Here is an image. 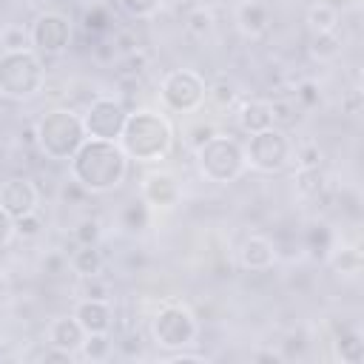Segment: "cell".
Here are the masks:
<instances>
[{"mask_svg": "<svg viewBox=\"0 0 364 364\" xmlns=\"http://www.w3.org/2000/svg\"><path fill=\"white\" fill-rule=\"evenodd\" d=\"M71 179L85 193H108L122 185L128 173V156L119 142L111 139H85L80 151L68 159Z\"/></svg>", "mask_w": 364, "mask_h": 364, "instance_id": "cell-1", "label": "cell"}, {"mask_svg": "<svg viewBox=\"0 0 364 364\" xmlns=\"http://www.w3.org/2000/svg\"><path fill=\"white\" fill-rule=\"evenodd\" d=\"M117 142L128 159L159 162L173 148V128H171L165 114L151 111V108H139V111H128L125 128H122Z\"/></svg>", "mask_w": 364, "mask_h": 364, "instance_id": "cell-2", "label": "cell"}, {"mask_svg": "<svg viewBox=\"0 0 364 364\" xmlns=\"http://www.w3.org/2000/svg\"><path fill=\"white\" fill-rule=\"evenodd\" d=\"M34 131H37V148L54 162H68L80 151V145L88 139L82 114H77L71 108L46 111L40 117V122L34 125Z\"/></svg>", "mask_w": 364, "mask_h": 364, "instance_id": "cell-3", "label": "cell"}, {"mask_svg": "<svg viewBox=\"0 0 364 364\" xmlns=\"http://www.w3.org/2000/svg\"><path fill=\"white\" fill-rule=\"evenodd\" d=\"M43 82H46V68L34 48L0 54V97L23 102L40 94Z\"/></svg>", "mask_w": 364, "mask_h": 364, "instance_id": "cell-4", "label": "cell"}, {"mask_svg": "<svg viewBox=\"0 0 364 364\" xmlns=\"http://www.w3.org/2000/svg\"><path fill=\"white\" fill-rule=\"evenodd\" d=\"M196 162H199L202 176L216 185L236 182L247 168L245 148L233 136H222V134L210 136L202 148H196Z\"/></svg>", "mask_w": 364, "mask_h": 364, "instance_id": "cell-5", "label": "cell"}, {"mask_svg": "<svg viewBox=\"0 0 364 364\" xmlns=\"http://www.w3.org/2000/svg\"><path fill=\"white\" fill-rule=\"evenodd\" d=\"M151 333L154 341L165 350H185L188 344L196 341L199 336V324L193 318V313L185 304H165L156 310L154 321H151Z\"/></svg>", "mask_w": 364, "mask_h": 364, "instance_id": "cell-6", "label": "cell"}, {"mask_svg": "<svg viewBox=\"0 0 364 364\" xmlns=\"http://www.w3.org/2000/svg\"><path fill=\"white\" fill-rule=\"evenodd\" d=\"M159 97H162V102H165L168 111L191 114V111H196L205 102L208 85H205V80L193 68H173V71H168L162 77Z\"/></svg>", "mask_w": 364, "mask_h": 364, "instance_id": "cell-7", "label": "cell"}, {"mask_svg": "<svg viewBox=\"0 0 364 364\" xmlns=\"http://www.w3.org/2000/svg\"><path fill=\"white\" fill-rule=\"evenodd\" d=\"M290 139L284 134V128H264V131H256L250 134V142L245 148V156L247 162L262 171V173H279L287 162H290Z\"/></svg>", "mask_w": 364, "mask_h": 364, "instance_id": "cell-8", "label": "cell"}, {"mask_svg": "<svg viewBox=\"0 0 364 364\" xmlns=\"http://www.w3.org/2000/svg\"><path fill=\"white\" fill-rule=\"evenodd\" d=\"M128 119V108L114 97H94L82 111V125L91 139H111L117 142Z\"/></svg>", "mask_w": 364, "mask_h": 364, "instance_id": "cell-9", "label": "cell"}, {"mask_svg": "<svg viewBox=\"0 0 364 364\" xmlns=\"http://www.w3.org/2000/svg\"><path fill=\"white\" fill-rule=\"evenodd\" d=\"M28 34H31V48L37 54L57 57L71 43V23L60 11H46V14H40L34 20V26L28 28Z\"/></svg>", "mask_w": 364, "mask_h": 364, "instance_id": "cell-10", "label": "cell"}, {"mask_svg": "<svg viewBox=\"0 0 364 364\" xmlns=\"http://www.w3.org/2000/svg\"><path fill=\"white\" fill-rule=\"evenodd\" d=\"M0 205H3V210H6L11 219H20V216L37 210V205H40V191H37V185H34L31 179H26V176H11V179H6V182L0 185Z\"/></svg>", "mask_w": 364, "mask_h": 364, "instance_id": "cell-11", "label": "cell"}, {"mask_svg": "<svg viewBox=\"0 0 364 364\" xmlns=\"http://www.w3.org/2000/svg\"><path fill=\"white\" fill-rule=\"evenodd\" d=\"M142 202L151 205V208H173L179 202V182L165 173V171H154L142 179Z\"/></svg>", "mask_w": 364, "mask_h": 364, "instance_id": "cell-12", "label": "cell"}, {"mask_svg": "<svg viewBox=\"0 0 364 364\" xmlns=\"http://www.w3.org/2000/svg\"><path fill=\"white\" fill-rule=\"evenodd\" d=\"M74 316H77V321L82 324V330L88 336L91 333H111L114 313H111V304L102 301V299H82L74 307Z\"/></svg>", "mask_w": 364, "mask_h": 364, "instance_id": "cell-13", "label": "cell"}, {"mask_svg": "<svg viewBox=\"0 0 364 364\" xmlns=\"http://www.w3.org/2000/svg\"><path fill=\"white\" fill-rule=\"evenodd\" d=\"M239 262H242L245 270H253V273L270 270L273 262H276V247L264 236H247L239 247Z\"/></svg>", "mask_w": 364, "mask_h": 364, "instance_id": "cell-14", "label": "cell"}, {"mask_svg": "<svg viewBox=\"0 0 364 364\" xmlns=\"http://www.w3.org/2000/svg\"><path fill=\"white\" fill-rule=\"evenodd\" d=\"M85 336L88 333L82 330V324L77 321L74 313L71 316H60V318H54L48 324V344H54L60 350H68V353H80Z\"/></svg>", "mask_w": 364, "mask_h": 364, "instance_id": "cell-15", "label": "cell"}, {"mask_svg": "<svg viewBox=\"0 0 364 364\" xmlns=\"http://www.w3.org/2000/svg\"><path fill=\"white\" fill-rule=\"evenodd\" d=\"M236 23H239L242 34L259 37V34H264L267 26H270V11H267V6L259 3V0H245V3H239V9H236Z\"/></svg>", "mask_w": 364, "mask_h": 364, "instance_id": "cell-16", "label": "cell"}, {"mask_svg": "<svg viewBox=\"0 0 364 364\" xmlns=\"http://www.w3.org/2000/svg\"><path fill=\"white\" fill-rule=\"evenodd\" d=\"M239 125L247 134H256V131L270 128L273 125V108H270V102L267 100H247L239 108Z\"/></svg>", "mask_w": 364, "mask_h": 364, "instance_id": "cell-17", "label": "cell"}, {"mask_svg": "<svg viewBox=\"0 0 364 364\" xmlns=\"http://www.w3.org/2000/svg\"><path fill=\"white\" fill-rule=\"evenodd\" d=\"M341 54V37L336 31H316L310 40V57L318 63H330Z\"/></svg>", "mask_w": 364, "mask_h": 364, "instance_id": "cell-18", "label": "cell"}, {"mask_svg": "<svg viewBox=\"0 0 364 364\" xmlns=\"http://www.w3.org/2000/svg\"><path fill=\"white\" fill-rule=\"evenodd\" d=\"M71 267L80 276H97L102 270V253L97 250V245H77V250L71 253Z\"/></svg>", "mask_w": 364, "mask_h": 364, "instance_id": "cell-19", "label": "cell"}, {"mask_svg": "<svg viewBox=\"0 0 364 364\" xmlns=\"http://www.w3.org/2000/svg\"><path fill=\"white\" fill-rule=\"evenodd\" d=\"M185 31L196 40H205L213 34V11L205 6H191L185 11Z\"/></svg>", "mask_w": 364, "mask_h": 364, "instance_id": "cell-20", "label": "cell"}, {"mask_svg": "<svg viewBox=\"0 0 364 364\" xmlns=\"http://www.w3.org/2000/svg\"><path fill=\"white\" fill-rule=\"evenodd\" d=\"M336 355L347 364H361L364 358V341L358 330H341L336 338Z\"/></svg>", "mask_w": 364, "mask_h": 364, "instance_id": "cell-21", "label": "cell"}, {"mask_svg": "<svg viewBox=\"0 0 364 364\" xmlns=\"http://www.w3.org/2000/svg\"><path fill=\"white\" fill-rule=\"evenodd\" d=\"M307 26L310 31H336L338 26V11L330 6V3H313L307 9Z\"/></svg>", "mask_w": 364, "mask_h": 364, "instance_id": "cell-22", "label": "cell"}, {"mask_svg": "<svg viewBox=\"0 0 364 364\" xmlns=\"http://www.w3.org/2000/svg\"><path fill=\"white\" fill-rule=\"evenodd\" d=\"M296 188L301 196H318L324 188V173L321 168H299L296 173Z\"/></svg>", "mask_w": 364, "mask_h": 364, "instance_id": "cell-23", "label": "cell"}, {"mask_svg": "<svg viewBox=\"0 0 364 364\" xmlns=\"http://www.w3.org/2000/svg\"><path fill=\"white\" fill-rule=\"evenodd\" d=\"M80 353H82V358H88V361H102V358H108V353H111V338H108V333H91V336H85Z\"/></svg>", "mask_w": 364, "mask_h": 364, "instance_id": "cell-24", "label": "cell"}, {"mask_svg": "<svg viewBox=\"0 0 364 364\" xmlns=\"http://www.w3.org/2000/svg\"><path fill=\"white\" fill-rule=\"evenodd\" d=\"M117 6L134 17V20H148L154 14H159V9L165 6V0H117Z\"/></svg>", "mask_w": 364, "mask_h": 364, "instance_id": "cell-25", "label": "cell"}, {"mask_svg": "<svg viewBox=\"0 0 364 364\" xmlns=\"http://www.w3.org/2000/svg\"><path fill=\"white\" fill-rule=\"evenodd\" d=\"M236 94H239V91H236V82H233V80H225V77L216 80L213 85H208V97H210V102H213L216 108H222V111L230 108V105L236 102Z\"/></svg>", "mask_w": 364, "mask_h": 364, "instance_id": "cell-26", "label": "cell"}, {"mask_svg": "<svg viewBox=\"0 0 364 364\" xmlns=\"http://www.w3.org/2000/svg\"><path fill=\"white\" fill-rule=\"evenodd\" d=\"M0 48H3V51H23V48H31V34H28V28H23V26H6L3 34H0Z\"/></svg>", "mask_w": 364, "mask_h": 364, "instance_id": "cell-27", "label": "cell"}, {"mask_svg": "<svg viewBox=\"0 0 364 364\" xmlns=\"http://www.w3.org/2000/svg\"><path fill=\"white\" fill-rule=\"evenodd\" d=\"M74 242L77 245H100V236H102V225H100V219H94V216H85V219H80L77 222V228H74Z\"/></svg>", "mask_w": 364, "mask_h": 364, "instance_id": "cell-28", "label": "cell"}, {"mask_svg": "<svg viewBox=\"0 0 364 364\" xmlns=\"http://www.w3.org/2000/svg\"><path fill=\"white\" fill-rule=\"evenodd\" d=\"M333 267L344 276H358L361 273V253L355 247H341L336 256H333Z\"/></svg>", "mask_w": 364, "mask_h": 364, "instance_id": "cell-29", "label": "cell"}, {"mask_svg": "<svg viewBox=\"0 0 364 364\" xmlns=\"http://www.w3.org/2000/svg\"><path fill=\"white\" fill-rule=\"evenodd\" d=\"M122 228H128V230H142L145 225H148V205L145 202H131V205H125L122 208Z\"/></svg>", "mask_w": 364, "mask_h": 364, "instance_id": "cell-30", "label": "cell"}, {"mask_svg": "<svg viewBox=\"0 0 364 364\" xmlns=\"http://www.w3.org/2000/svg\"><path fill=\"white\" fill-rule=\"evenodd\" d=\"M14 233L23 236V239H34V236H40V233H43V216H40V210H31V213L14 219Z\"/></svg>", "mask_w": 364, "mask_h": 364, "instance_id": "cell-31", "label": "cell"}, {"mask_svg": "<svg viewBox=\"0 0 364 364\" xmlns=\"http://www.w3.org/2000/svg\"><path fill=\"white\" fill-rule=\"evenodd\" d=\"M119 68H122V74H131V77H136V74H142V71L148 68V54H145L142 48H134V51L122 54V60H119Z\"/></svg>", "mask_w": 364, "mask_h": 364, "instance_id": "cell-32", "label": "cell"}, {"mask_svg": "<svg viewBox=\"0 0 364 364\" xmlns=\"http://www.w3.org/2000/svg\"><path fill=\"white\" fill-rule=\"evenodd\" d=\"M82 296L85 299H102V301H108L111 299V287L100 279V273L97 276H82Z\"/></svg>", "mask_w": 364, "mask_h": 364, "instance_id": "cell-33", "label": "cell"}, {"mask_svg": "<svg viewBox=\"0 0 364 364\" xmlns=\"http://www.w3.org/2000/svg\"><path fill=\"white\" fill-rule=\"evenodd\" d=\"M296 162H299V168H321V148H318L316 142H304V145H299V151H296Z\"/></svg>", "mask_w": 364, "mask_h": 364, "instance_id": "cell-34", "label": "cell"}, {"mask_svg": "<svg viewBox=\"0 0 364 364\" xmlns=\"http://www.w3.org/2000/svg\"><path fill=\"white\" fill-rule=\"evenodd\" d=\"M108 23H111V17H108V11H105L102 6H91V9L85 11V31L102 34V31L108 28Z\"/></svg>", "mask_w": 364, "mask_h": 364, "instance_id": "cell-35", "label": "cell"}, {"mask_svg": "<svg viewBox=\"0 0 364 364\" xmlns=\"http://www.w3.org/2000/svg\"><path fill=\"white\" fill-rule=\"evenodd\" d=\"M296 100H299L304 108H313V105H318V102H321V91H318V82H313V80H304V82H299V85H296Z\"/></svg>", "mask_w": 364, "mask_h": 364, "instance_id": "cell-36", "label": "cell"}, {"mask_svg": "<svg viewBox=\"0 0 364 364\" xmlns=\"http://www.w3.org/2000/svg\"><path fill=\"white\" fill-rule=\"evenodd\" d=\"M185 136H188V145L196 151V148H202L210 136H216V128H213L210 122H196V125H191V128H188V134H185Z\"/></svg>", "mask_w": 364, "mask_h": 364, "instance_id": "cell-37", "label": "cell"}, {"mask_svg": "<svg viewBox=\"0 0 364 364\" xmlns=\"http://www.w3.org/2000/svg\"><path fill=\"white\" fill-rule=\"evenodd\" d=\"M114 46H117V51H119V54H128V51L139 48V40H136V34H134V31H117Z\"/></svg>", "mask_w": 364, "mask_h": 364, "instance_id": "cell-38", "label": "cell"}, {"mask_svg": "<svg viewBox=\"0 0 364 364\" xmlns=\"http://www.w3.org/2000/svg\"><path fill=\"white\" fill-rule=\"evenodd\" d=\"M34 358H40V361H71V358H74V353H68V350H60V347L48 344V347H46V350H40Z\"/></svg>", "mask_w": 364, "mask_h": 364, "instance_id": "cell-39", "label": "cell"}, {"mask_svg": "<svg viewBox=\"0 0 364 364\" xmlns=\"http://www.w3.org/2000/svg\"><path fill=\"white\" fill-rule=\"evenodd\" d=\"M11 236H14V219L3 210V205H0V247H6L9 242H11Z\"/></svg>", "mask_w": 364, "mask_h": 364, "instance_id": "cell-40", "label": "cell"}, {"mask_svg": "<svg viewBox=\"0 0 364 364\" xmlns=\"http://www.w3.org/2000/svg\"><path fill=\"white\" fill-rule=\"evenodd\" d=\"M168 361H205V355H199V353H173V355H168Z\"/></svg>", "mask_w": 364, "mask_h": 364, "instance_id": "cell-41", "label": "cell"}, {"mask_svg": "<svg viewBox=\"0 0 364 364\" xmlns=\"http://www.w3.org/2000/svg\"><path fill=\"white\" fill-rule=\"evenodd\" d=\"M358 100H361V94H358V91H353V97L347 100V105H344V108H347L350 114H355V111H358Z\"/></svg>", "mask_w": 364, "mask_h": 364, "instance_id": "cell-42", "label": "cell"}, {"mask_svg": "<svg viewBox=\"0 0 364 364\" xmlns=\"http://www.w3.org/2000/svg\"><path fill=\"white\" fill-rule=\"evenodd\" d=\"M256 361H273V364H279L282 355L279 353H256Z\"/></svg>", "mask_w": 364, "mask_h": 364, "instance_id": "cell-43", "label": "cell"}, {"mask_svg": "<svg viewBox=\"0 0 364 364\" xmlns=\"http://www.w3.org/2000/svg\"><path fill=\"white\" fill-rule=\"evenodd\" d=\"M0 290L9 293V282H6V276H0Z\"/></svg>", "mask_w": 364, "mask_h": 364, "instance_id": "cell-44", "label": "cell"}, {"mask_svg": "<svg viewBox=\"0 0 364 364\" xmlns=\"http://www.w3.org/2000/svg\"><path fill=\"white\" fill-rule=\"evenodd\" d=\"M219 3H222V6H236L239 0H219Z\"/></svg>", "mask_w": 364, "mask_h": 364, "instance_id": "cell-45", "label": "cell"}, {"mask_svg": "<svg viewBox=\"0 0 364 364\" xmlns=\"http://www.w3.org/2000/svg\"><path fill=\"white\" fill-rule=\"evenodd\" d=\"M165 3H182V0H165Z\"/></svg>", "mask_w": 364, "mask_h": 364, "instance_id": "cell-46", "label": "cell"}, {"mask_svg": "<svg viewBox=\"0 0 364 364\" xmlns=\"http://www.w3.org/2000/svg\"><path fill=\"white\" fill-rule=\"evenodd\" d=\"M0 355H3V347H0Z\"/></svg>", "mask_w": 364, "mask_h": 364, "instance_id": "cell-47", "label": "cell"}]
</instances>
